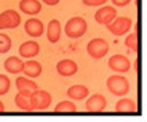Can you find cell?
Instances as JSON below:
<instances>
[{"instance_id": "obj_13", "label": "cell", "mask_w": 147, "mask_h": 122, "mask_svg": "<svg viewBox=\"0 0 147 122\" xmlns=\"http://www.w3.org/2000/svg\"><path fill=\"white\" fill-rule=\"evenodd\" d=\"M19 10L24 15L35 16L42 11V3H40V0H21L19 2Z\"/></svg>"}, {"instance_id": "obj_6", "label": "cell", "mask_w": 147, "mask_h": 122, "mask_svg": "<svg viewBox=\"0 0 147 122\" xmlns=\"http://www.w3.org/2000/svg\"><path fill=\"white\" fill-rule=\"evenodd\" d=\"M117 16V10L112 5H101V8L94 13V19L96 22H99L102 26H107L114 21V18Z\"/></svg>"}, {"instance_id": "obj_9", "label": "cell", "mask_w": 147, "mask_h": 122, "mask_svg": "<svg viewBox=\"0 0 147 122\" xmlns=\"http://www.w3.org/2000/svg\"><path fill=\"white\" fill-rule=\"evenodd\" d=\"M78 71V64L74 61V59H61V61H58V64H56V72H58L59 76H63V77H70V76L77 74Z\"/></svg>"}, {"instance_id": "obj_14", "label": "cell", "mask_w": 147, "mask_h": 122, "mask_svg": "<svg viewBox=\"0 0 147 122\" xmlns=\"http://www.w3.org/2000/svg\"><path fill=\"white\" fill-rule=\"evenodd\" d=\"M30 92H32V90H18V93H16V96H15L16 106H18L21 111H24V112H30V111H32L30 100H29Z\"/></svg>"}, {"instance_id": "obj_7", "label": "cell", "mask_w": 147, "mask_h": 122, "mask_svg": "<svg viewBox=\"0 0 147 122\" xmlns=\"http://www.w3.org/2000/svg\"><path fill=\"white\" fill-rule=\"evenodd\" d=\"M85 106H86V111L88 112H104L106 111V106H107V100L101 93H94V95H91L86 100Z\"/></svg>"}, {"instance_id": "obj_28", "label": "cell", "mask_w": 147, "mask_h": 122, "mask_svg": "<svg viewBox=\"0 0 147 122\" xmlns=\"http://www.w3.org/2000/svg\"><path fill=\"white\" fill-rule=\"evenodd\" d=\"M42 2L47 3V5H50V7H55V5L59 3V0H42Z\"/></svg>"}, {"instance_id": "obj_22", "label": "cell", "mask_w": 147, "mask_h": 122, "mask_svg": "<svg viewBox=\"0 0 147 122\" xmlns=\"http://www.w3.org/2000/svg\"><path fill=\"white\" fill-rule=\"evenodd\" d=\"M10 48H11V39L8 37L7 34L0 32V53L5 55V53L10 52Z\"/></svg>"}, {"instance_id": "obj_2", "label": "cell", "mask_w": 147, "mask_h": 122, "mask_svg": "<svg viewBox=\"0 0 147 122\" xmlns=\"http://www.w3.org/2000/svg\"><path fill=\"white\" fill-rule=\"evenodd\" d=\"M30 106H32V111H45L48 109V106L51 104V95L47 92V90H40L35 89L30 92Z\"/></svg>"}, {"instance_id": "obj_4", "label": "cell", "mask_w": 147, "mask_h": 122, "mask_svg": "<svg viewBox=\"0 0 147 122\" xmlns=\"http://www.w3.org/2000/svg\"><path fill=\"white\" fill-rule=\"evenodd\" d=\"M86 53H88L91 58L94 59H99L102 56H106L109 53V44H107L106 39H101V37H96L93 40L88 42L86 45Z\"/></svg>"}, {"instance_id": "obj_12", "label": "cell", "mask_w": 147, "mask_h": 122, "mask_svg": "<svg viewBox=\"0 0 147 122\" xmlns=\"http://www.w3.org/2000/svg\"><path fill=\"white\" fill-rule=\"evenodd\" d=\"M45 31H47L48 42H51V44L59 42V39H61V32H63V27H61L59 19H51V21L48 22V26H47Z\"/></svg>"}, {"instance_id": "obj_27", "label": "cell", "mask_w": 147, "mask_h": 122, "mask_svg": "<svg viewBox=\"0 0 147 122\" xmlns=\"http://www.w3.org/2000/svg\"><path fill=\"white\" fill-rule=\"evenodd\" d=\"M133 0H112L114 7H126L128 3H131Z\"/></svg>"}, {"instance_id": "obj_25", "label": "cell", "mask_w": 147, "mask_h": 122, "mask_svg": "<svg viewBox=\"0 0 147 122\" xmlns=\"http://www.w3.org/2000/svg\"><path fill=\"white\" fill-rule=\"evenodd\" d=\"M3 29H11V22H10V16L7 11L0 13V31Z\"/></svg>"}, {"instance_id": "obj_11", "label": "cell", "mask_w": 147, "mask_h": 122, "mask_svg": "<svg viewBox=\"0 0 147 122\" xmlns=\"http://www.w3.org/2000/svg\"><path fill=\"white\" fill-rule=\"evenodd\" d=\"M38 53H40V45L35 40H27L24 44H21V47H19V55L26 59L35 58Z\"/></svg>"}, {"instance_id": "obj_20", "label": "cell", "mask_w": 147, "mask_h": 122, "mask_svg": "<svg viewBox=\"0 0 147 122\" xmlns=\"http://www.w3.org/2000/svg\"><path fill=\"white\" fill-rule=\"evenodd\" d=\"M15 84H16V89L18 90H35V89H38V87H37V82L30 80L29 77H18Z\"/></svg>"}, {"instance_id": "obj_8", "label": "cell", "mask_w": 147, "mask_h": 122, "mask_svg": "<svg viewBox=\"0 0 147 122\" xmlns=\"http://www.w3.org/2000/svg\"><path fill=\"white\" fill-rule=\"evenodd\" d=\"M109 67L112 71H115V72H120V74H123V72H128L129 69H131V63H129V59L126 58V56L123 55H114L109 58Z\"/></svg>"}, {"instance_id": "obj_15", "label": "cell", "mask_w": 147, "mask_h": 122, "mask_svg": "<svg viewBox=\"0 0 147 122\" xmlns=\"http://www.w3.org/2000/svg\"><path fill=\"white\" fill-rule=\"evenodd\" d=\"M42 71H43V67H42V64L38 63V61H35V59H27L26 63H24V67H22V72L26 74V77L29 79H35L38 77V76L42 74Z\"/></svg>"}, {"instance_id": "obj_21", "label": "cell", "mask_w": 147, "mask_h": 122, "mask_svg": "<svg viewBox=\"0 0 147 122\" xmlns=\"http://www.w3.org/2000/svg\"><path fill=\"white\" fill-rule=\"evenodd\" d=\"M125 45H126V48H128V52L138 53V32L136 31H133V32H129L128 35H126Z\"/></svg>"}, {"instance_id": "obj_24", "label": "cell", "mask_w": 147, "mask_h": 122, "mask_svg": "<svg viewBox=\"0 0 147 122\" xmlns=\"http://www.w3.org/2000/svg\"><path fill=\"white\" fill-rule=\"evenodd\" d=\"M7 13H8V16H10L11 29H16V27L21 24V16H19V13L15 10H7Z\"/></svg>"}, {"instance_id": "obj_29", "label": "cell", "mask_w": 147, "mask_h": 122, "mask_svg": "<svg viewBox=\"0 0 147 122\" xmlns=\"http://www.w3.org/2000/svg\"><path fill=\"white\" fill-rule=\"evenodd\" d=\"M3 111H5V104L0 101V112H3Z\"/></svg>"}, {"instance_id": "obj_16", "label": "cell", "mask_w": 147, "mask_h": 122, "mask_svg": "<svg viewBox=\"0 0 147 122\" xmlns=\"http://www.w3.org/2000/svg\"><path fill=\"white\" fill-rule=\"evenodd\" d=\"M115 112H118V114H134L136 112V103L129 98H121L115 104Z\"/></svg>"}, {"instance_id": "obj_17", "label": "cell", "mask_w": 147, "mask_h": 122, "mask_svg": "<svg viewBox=\"0 0 147 122\" xmlns=\"http://www.w3.org/2000/svg\"><path fill=\"white\" fill-rule=\"evenodd\" d=\"M5 69L10 74H19L22 72V67H24V61H22L19 56H10V58L5 59Z\"/></svg>"}, {"instance_id": "obj_26", "label": "cell", "mask_w": 147, "mask_h": 122, "mask_svg": "<svg viewBox=\"0 0 147 122\" xmlns=\"http://www.w3.org/2000/svg\"><path fill=\"white\" fill-rule=\"evenodd\" d=\"M82 2L88 7H101V5L107 3V0H82Z\"/></svg>"}, {"instance_id": "obj_19", "label": "cell", "mask_w": 147, "mask_h": 122, "mask_svg": "<svg viewBox=\"0 0 147 122\" xmlns=\"http://www.w3.org/2000/svg\"><path fill=\"white\" fill-rule=\"evenodd\" d=\"M77 112V106L72 101H59L55 106V114H74Z\"/></svg>"}, {"instance_id": "obj_5", "label": "cell", "mask_w": 147, "mask_h": 122, "mask_svg": "<svg viewBox=\"0 0 147 122\" xmlns=\"http://www.w3.org/2000/svg\"><path fill=\"white\" fill-rule=\"evenodd\" d=\"M133 26V21L126 16H115L114 21L107 24V29L110 34H114L115 37H120V35H125L126 32H129Z\"/></svg>"}, {"instance_id": "obj_1", "label": "cell", "mask_w": 147, "mask_h": 122, "mask_svg": "<svg viewBox=\"0 0 147 122\" xmlns=\"http://www.w3.org/2000/svg\"><path fill=\"white\" fill-rule=\"evenodd\" d=\"M86 29H88L86 19L82 18V16H74V18H70L69 21L66 22V27H64L66 35L69 39H80V37H83L85 32H86Z\"/></svg>"}, {"instance_id": "obj_23", "label": "cell", "mask_w": 147, "mask_h": 122, "mask_svg": "<svg viewBox=\"0 0 147 122\" xmlns=\"http://www.w3.org/2000/svg\"><path fill=\"white\" fill-rule=\"evenodd\" d=\"M10 87H11V82H10V79H8L7 76L0 74V96L7 95V93L10 92Z\"/></svg>"}, {"instance_id": "obj_18", "label": "cell", "mask_w": 147, "mask_h": 122, "mask_svg": "<svg viewBox=\"0 0 147 122\" xmlns=\"http://www.w3.org/2000/svg\"><path fill=\"white\" fill-rule=\"evenodd\" d=\"M90 95V90L88 87H85V85H72V87H69V90H67V96H69L70 100H85L86 96Z\"/></svg>"}, {"instance_id": "obj_10", "label": "cell", "mask_w": 147, "mask_h": 122, "mask_svg": "<svg viewBox=\"0 0 147 122\" xmlns=\"http://www.w3.org/2000/svg\"><path fill=\"white\" fill-rule=\"evenodd\" d=\"M24 31H26L27 35L35 39V37H42V34L45 32V26L38 18H29L24 22Z\"/></svg>"}, {"instance_id": "obj_3", "label": "cell", "mask_w": 147, "mask_h": 122, "mask_svg": "<svg viewBox=\"0 0 147 122\" xmlns=\"http://www.w3.org/2000/svg\"><path fill=\"white\" fill-rule=\"evenodd\" d=\"M106 85H107V89H109V92L115 96H123L129 92V82L123 76H118V74L107 77Z\"/></svg>"}]
</instances>
